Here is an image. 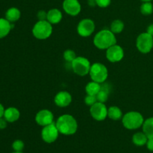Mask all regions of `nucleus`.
<instances>
[{
  "instance_id": "nucleus-19",
  "label": "nucleus",
  "mask_w": 153,
  "mask_h": 153,
  "mask_svg": "<svg viewBox=\"0 0 153 153\" xmlns=\"http://www.w3.org/2000/svg\"><path fill=\"white\" fill-rule=\"evenodd\" d=\"M102 88V85L98 82H96L92 81L87 84L85 87V91H86L88 95H93L97 96V94L100 91Z\"/></svg>"
},
{
  "instance_id": "nucleus-20",
  "label": "nucleus",
  "mask_w": 153,
  "mask_h": 153,
  "mask_svg": "<svg viewBox=\"0 0 153 153\" xmlns=\"http://www.w3.org/2000/svg\"><path fill=\"white\" fill-rule=\"evenodd\" d=\"M108 117L112 120H120L123 118V112L120 108L111 106L108 109Z\"/></svg>"
},
{
  "instance_id": "nucleus-9",
  "label": "nucleus",
  "mask_w": 153,
  "mask_h": 153,
  "mask_svg": "<svg viewBox=\"0 0 153 153\" xmlns=\"http://www.w3.org/2000/svg\"><path fill=\"white\" fill-rule=\"evenodd\" d=\"M90 113L91 117L95 120L102 121L107 118L108 108L105 103L97 102L90 108Z\"/></svg>"
},
{
  "instance_id": "nucleus-6",
  "label": "nucleus",
  "mask_w": 153,
  "mask_h": 153,
  "mask_svg": "<svg viewBox=\"0 0 153 153\" xmlns=\"http://www.w3.org/2000/svg\"><path fill=\"white\" fill-rule=\"evenodd\" d=\"M73 72L79 76H85L89 74L91 64L89 60L85 57L79 56L71 63Z\"/></svg>"
},
{
  "instance_id": "nucleus-25",
  "label": "nucleus",
  "mask_w": 153,
  "mask_h": 153,
  "mask_svg": "<svg viewBox=\"0 0 153 153\" xmlns=\"http://www.w3.org/2000/svg\"><path fill=\"white\" fill-rule=\"evenodd\" d=\"M140 13L143 15H150L153 12V5L151 1H146L140 5Z\"/></svg>"
},
{
  "instance_id": "nucleus-35",
  "label": "nucleus",
  "mask_w": 153,
  "mask_h": 153,
  "mask_svg": "<svg viewBox=\"0 0 153 153\" xmlns=\"http://www.w3.org/2000/svg\"><path fill=\"white\" fill-rule=\"evenodd\" d=\"M142 1H143V2H146V1H152V0H141Z\"/></svg>"
},
{
  "instance_id": "nucleus-30",
  "label": "nucleus",
  "mask_w": 153,
  "mask_h": 153,
  "mask_svg": "<svg viewBox=\"0 0 153 153\" xmlns=\"http://www.w3.org/2000/svg\"><path fill=\"white\" fill-rule=\"evenodd\" d=\"M37 19L38 20H47V12L45 10H39L37 13Z\"/></svg>"
},
{
  "instance_id": "nucleus-23",
  "label": "nucleus",
  "mask_w": 153,
  "mask_h": 153,
  "mask_svg": "<svg viewBox=\"0 0 153 153\" xmlns=\"http://www.w3.org/2000/svg\"><path fill=\"white\" fill-rule=\"evenodd\" d=\"M124 22L120 19H115L111 22L110 26V30L114 34H120L124 29Z\"/></svg>"
},
{
  "instance_id": "nucleus-22",
  "label": "nucleus",
  "mask_w": 153,
  "mask_h": 153,
  "mask_svg": "<svg viewBox=\"0 0 153 153\" xmlns=\"http://www.w3.org/2000/svg\"><path fill=\"white\" fill-rule=\"evenodd\" d=\"M143 132L148 138L153 137V117H149L144 120L143 124Z\"/></svg>"
},
{
  "instance_id": "nucleus-18",
  "label": "nucleus",
  "mask_w": 153,
  "mask_h": 153,
  "mask_svg": "<svg viewBox=\"0 0 153 153\" xmlns=\"http://www.w3.org/2000/svg\"><path fill=\"white\" fill-rule=\"evenodd\" d=\"M20 10L17 7H12L7 9L5 13V19L10 22H14L20 18Z\"/></svg>"
},
{
  "instance_id": "nucleus-24",
  "label": "nucleus",
  "mask_w": 153,
  "mask_h": 153,
  "mask_svg": "<svg viewBox=\"0 0 153 153\" xmlns=\"http://www.w3.org/2000/svg\"><path fill=\"white\" fill-rule=\"evenodd\" d=\"M108 95H109V88L107 86H102L101 90H100V92L97 94V102H100L105 103L108 101Z\"/></svg>"
},
{
  "instance_id": "nucleus-32",
  "label": "nucleus",
  "mask_w": 153,
  "mask_h": 153,
  "mask_svg": "<svg viewBox=\"0 0 153 153\" xmlns=\"http://www.w3.org/2000/svg\"><path fill=\"white\" fill-rule=\"evenodd\" d=\"M7 121L4 117L0 118V129H4L7 127Z\"/></svg>"
},
{
  "instance_id": "nucleus-31",
  "label": "nucleus",
  "mask_w": 153,
  "mask_h": 153,
  "mask_svg": "<svg viewBox=\"0 0 153 153\" xmlns=\"http://www.w3.org/2000/svg\"><path fill=\"white\" fill-rule=\"evenodd\" d=\"M146 147L149 151L153 152V137L152 138H148L147 142H146Z\"/></svg>"
},
{
  "instance_id": "nucleus-11",
  "label": "nucleus",
  "mask_w": 153,
  "mask_h": 153,
  "mask_svg": "<svg viewBox=\"0 0 153 153\" xmlns=\"http://www.w3.org/2000/svg\"><path fill=\"white\" fill-rule=\"evenodd\" d=\"M124 50L119 45H113L106 49V58L110 62H119L123 58Z\"/></svg>"
},
{
  "instance_id": "nucleus-29",
  "label": "nucleus",
  "mask_w": 153,
  "mask_h": 153,
  "mask_svg": "<svg viewBox=\"0 0 153 153\" xmlns=\"http://www.w3.org/2000/svg\"><path fill=\"white\" fill-rule=\"evenodd\" d=\"M111 0H96L97 5L102 8L108 7L111 4Z\"/></svg>"
},
{
  "instance_id": "nucleus-8",
  "label": "nucleus",
  "mask_w": 153,
  "mask_h": 153,
  "mask_svg": "<svg viewBox=\"0 0 153 153\" xmlns=\"http://www.w3.org/2000/svg\"><path fill=\"white\" fill-rule=\"evenodd\" d=\"M59 131L55 123L46 126L41 131V137L44 142L47 143H52L58 139Z\"/></svg>"
},
{
  "instance_id": "nucleus-10",
  "label": "nucleus",
  "mask_w": 153,
  "mask_h": 153,
  "mask_svg": "<svg viewBox=\"0 0 153 153\" xmlns=\"http://www.w3.org/2000/svg\"><path fill=\"white\" fill-rule=\"evenodd\" d=\"M96 25L91 19H83L79 22L77 26L78 34L83 37L91 36L95 31Z\"/></svg>"
},
{
  "instance_id": "nucleus-36",
  "label": "nucleus",
  "mask_w": 153,
  "mask_h": 153,
  "mask_svg": "<svg viewBox=\"0 0 153 153\" xmlns=\"http://www.w3.org/2000/svg\"><path fill=\"white\" fill-rule=\"evenodd\" d=\"M12 153H22V152H15V151H14V152H12Z\"/></svg>"
},
{
  "instance_id": "nucleus-27",
  "label": "nucleus",
  "mask_w": 153,
  "mask_h": 153,
  "mask_svg": "<svg viewBox=\"0 0 153 153\" xmlns=\"http://www.w3.org/2000/svg\"><path fill=\"white\" fill-rule=\"evenodd\" d=\"M24 146L25 144L21 140H16L12 143V148L15 152H22L24 149Z\"/></svg>"
},
{
  "instance_id": "nucleus-17",
  "label": "nucleus",
  "mask_w": 153,
  "mask_h": 153,
  "mask_svg": "<svg viewBox=\"0 0 153 153\" xmlns=\"http://www.w3.org/2000/svg\"><path fill=\"white\" fill-rule=\"evenodd\" d=\"M13 25L5 18H0V39L5 37L13 28Z\"/></svg>"
},
{
  "instance_id": "nucleus-16",
  "label": "nucleus",
  "mask_w": 153,
  "mask_h": 153,
  "mask_svg": "<svg viewBox=\"0 0 153 153\" xmlns=\"http://www.w3.org/2000/svg\"><path fill=\"white\" fill-rule=\"evenodd\" d=\"M63 17L62 13L58 8H52L47 12V21L52 25H56L61 21Z\"/></svg>"
},
{
  "instance_id": "nucleus-21",
  "label": "nucleus",
  "mask_w": 153,
  "mask_h": 153,
  "mask_svg": "<svg viewBox=\"0 0 153 153\" xmlns=\"http://www.w3.org/2000/svg\"><path fill=\"white\" fill-rule=\"evenodd\" d=\"M148 137L143 132H137L132 137V142L135 146H143L146 144Z\"/></svg>"
},
{
  "instance_id": "nucleus-1",
  "label": "nucleus",
  "mask_w": 153,
  "mask_h": 153,
  "mask_svg": "<svg viewBox=\"0 0 153 153\" xmlns=\"http://www.w3.org/2000/svg\"><path fill=\"white\" fill-rule=\"evenodd\" d=\"M58 131L64 135H72L77 131L78 123L72 115L64 114L60 116L55 123Z\"/></svg>"
},
{
  "instance_id": "nucleus-4",
  "label": "nucleus",
  "mask_w": 153,
  "mask_h": 153,
  "mask_svg": "<svg viewBox=\"0 0 153 153\" xmlns=\"http://www.w3.org/2000/svg\"><path fill=\"white\" fill-rule=\"evenodd\" d=\"M52 25L47 20H38L32 28V34L38 40H46L52 34Z\"/></svg>"
},
{
  "instance_id": "nucleus-26",
  "label": "nucleus",
  "mask_w": 153,
  "mask_h": 153,
  "mask_svg": "<svg viewBox=\"0 0 153 153\" xmlns=\"http://www.w3.org/2000/svg\"><path fill=\"white\" fill-rule=\"evenodd\" d=\"M63 56H64V60L70 63L73 62L75 60V58H76V52L73 50H71V49H67V50L64 51Z\"/></svg>"
},
{
  "instance_id": "nucleus-2",
  "label": "nucleus",
  "mask_w": 153,
  "mask_h": 153,
  "mask_svg": "<svg viewBox=\"0 0 153 153\" xmlns=\"http://www.w3.org/2000/svg\"><path fill=\"white\" fill-rule=\"evenodd\" d=\"M94 44L99 49H108L113 45L117 44V38L110 29H102L96 34Z\"/></svg>"
},
{
  "instance_id": "nucleus-3",
  "label": "nucleus",
  "mask_w": 153,
  "mask_h": 153,
  "mask_svg": "<svg viewBox=\"0 0 153 153\" xmlns=\"http://www.w3.org/2000/svg\"><path fill=\"white\" fill-rule=\"evenodd\" d=\"M144 119L143 115L137 111H129L122 118L123 126L128 130L139 128L143 126Z\"/></svg>"
},
{
  "instance_id": "nucleus-33",
  "label": "nucleus",
  "mask_w": 153,
  "mask_h": 153,
  "mask_svg": "<svg viewBox=\"0 0 153 153\" xmlns=\"http://www.w3.org/2000/svg\"><path fill=\"white\" fill-rule=\"evenodd\" d=\"M146 32L148 34H149L150 35H152L153 37V24H151L149 26L147 27V30H146Z\"/></svg>"
},
{
  "instance_id": "nucleus-12",
  "label": "nucleus",
  "mask_w": 153,
  "mask_h": 153,
  "mask_svg": "<svg viewBox=\"0 0 153 153\" xmlns=\"http://www.w3.org/2000/svg\"><path fill=\"white\" fill-rule=\"evenodd\" d=\"M35 121L39 126L44 127L54 123V115L47 109L40 110L36 114Z\"/></svg>"
},
{
  "instance_id": "nucleus-34",
  "label": "nucleus",
  "mask_w": 153,
  "mask_h": 153,
  "mask_svg": "<svg viewBox=\"0 0 153 153\" xmlns=\"http://www.w3.org/2000/svg\"><path fill=\"white\" fill-rule=\"evenodd\" d=\"M4 106L0 103V118L3 117H4Z\"/></svg>"
},
{
  "instance_id": "nucleus-13",
  "label": "nucleus",
  "mask_w": 153,
  "mask_h": 153,
  "mask_svg": "<svg viewBox=\"0 0 153 153\" xmlns=\"http://www.w3.org/2000/svg\"><path fill=\"white\" fill-rule=\"evenodd\" d=\"M62 7L64 11L72 16H77L82 10L79 0H64Z\"/></svg>"
},
{
  "instance_id": "nucleus-15",
  "label": "nucleus",
  "mask_w": 153,
  "mask_h": 153,
  "mask_svg": "<svg viewBox=\"0 0 153 153\" xmlns=\"http://www.w3.org/2000/svg\"><path fill=\"white\" fill-rule=\"evenodd\" d=\"M20 117V112L16 108L10 107L4 110L3 117L8 123H13L18 120Z\"/></svg>"
},
{
  "instance_id": "nucleus-14",
  "label": "nucleus",
  "mask_w": 153,
  "mask_h": 153,
  "mask_svg": "<svg viewBox=\"0 0 153 153\" xmlns=\"http://www.w3.org/2000/svg\"><path fill=\"white\" fill-rule=\"evenodd\" d=\"M55 105L60 108H66L72 102V96L67 91H60L54 99Z\"/></svg>"
},
{
  "instance_id": "nucleus-5",
  "label": "nucleus",
  "mask_w": 153,
  "mask_h": 153,
  "mask_svg": "<svg viewBox=\"0 0 153 153\" xmlns=\"http://www.w3.org/2000/svg\"><path fill=\"white\" fill-rule=\"evenodd\" d=\"M89 74L92 81L102 84L107 80L108 76V70L103 64L94 63L91 64Z\"/></svg>"
},
{
  "instance_id": "nucleus-28",
  "label": "nucleus",
  "mask_w": 153,
  "mask_h": 153,
  "mask_svg": "<svg viewBox=\"0 0 153 153\" xmlns=\"http://www.w3.org/2000/svg\"><path fill=\"white\" fill-rule=\"evenodd\" d=\"M97 102V96H93V95H87V97L85 99V102L87 105L88 106H92L93 105L95 104Z\"/></svg>"
},
{
  "instance_id": "nucleus-7",
  "label": "nucleus",
  "mask_w": 153,
  "mask_h": 153,
  "mask_svg": "<svg viewBox=\"0 0 153 153\" xmlns=\"http://www.w3.org/2000/svg\"><path fill=\"white\" fill-rule=\"evenodd\" d=\"M136 46L141 53H149L153 48V37L147 32L141 33L136 40Z\"/></svg>"
}]
</instances>
